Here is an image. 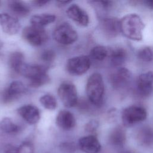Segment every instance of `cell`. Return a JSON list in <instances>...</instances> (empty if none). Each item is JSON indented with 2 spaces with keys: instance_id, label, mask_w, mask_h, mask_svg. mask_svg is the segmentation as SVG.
Returning <instances> with one entry per match:
<instances>
[{
  "instance_id": "cell-8",
  "label": "cell",
  "mask_w": 153,
  "mask_h": 153,
  "mask_svg": "<svg viewBox=\"0 0 153 153\" xmlns=\"http://www.w3.org/2000/svg\"><path fill=\"white\" fill-rule=\"evenodd\" d=\"M91 62L87 56H78L69 59L66 64L67 71L73 75H81L90 68Z\"/></svg>"
},
{
  "instance_id": "cell-4",
  "label": "cell",
  "mask_w": 153,
  "mask_h": 153,
  "mask_svg": "<svg viewBox=\"0 0 153 153\" xmlns=\"http://www.w3.org/2000/svg\"><path fill=\"white\" fill-rule=\"evenodd\" d=\"M53 37L60 44L69 45L77 40L78 34L71 25L68 23H62L54 29Z\"/></svg>"
},
{
  "instance_id": "cell-34",
  "label": "cell",
  "mask_w": 153,
  "mask_h": 153,
  "mask_svg": "<svg viewBox=\"0 0 153 153\" xmlns=\"http://www.w3.org/2000/svg\"><path fill=\"white\" fill-rule=\"evenodd\" d=\"M4 153H17V148L13 146H8Z\"/></svg>"
},
{
  "instance_id": "cell-19",
  "label": "cell",
  "mask_w": 153,
  "mask_h": 153,
  "mask_svg": "<svg viewBox=\"0 0 153 153\" xmlns=\"http://www.w3.org/2000/svg\"><path fill=\"white\" fill-rule=\"evenodd\" d=\"M8 7L10 10L17 16L25 17L28 15L30 12L29 6L22 1H10L8 3Z\"/></svg>"
},
{
  "instance_id": "cell-29",
  "label": "cell",
  "mask_w": 153,
  "mask_h": 153,
  "mask_svg": "<svg viewBox=\"0 0 153 153\" xmlns=\"http://www.w3.org/2000/svg\"><path fill=\"white\" fill-rule=\"evenodd\" d=\"M17 153H33V146L29 142H25L17 148Z\"/></svg>"
},
{
  "instance_id": "cell-38",
  "label": "cell",
  "mask_w": 153,
  "mask_h": 153,
  "mask_svg": "<svg viewBox=\"0 0 153 153\" xmlns=\"http://www.w3.org/2000/svg\"><path fill=\"white\" fill-rule=\"evenodd\" d=\"M123 153H131V152L128 151H125V152H123Z\"/></svg>"
},
{
  "instance_id": "cell-21",
  "label": "cell",
  "mask_w": 153,
  "mask_h": 153,
  "mask_svg": "<svg viewBox=\"0 0 153 153\" xmlns=\"http://www.w3.org/2000/svg\"><path fill=\"white\" fill-rule=\"evenodd\" d=\"M152 85V83L145 79L140 75L138 78L137 83V89L139 94L144 97L149 96L153 91Z\"/></svg>"
},
{
  "instance_id": "cell-7",
  "label": "cell",
  "mask_w": 153,
  "mask_h": 153,
  "mask_svg": "<svg viewBox=\"0 0 153 153\" xmlns=\"http://www.w3.org/2000/svg\"><path fill=\"white\" fill-rule=\"evenodd\" d=\"M58 96L66 108H72L78 102V94L76 88L73 84L69 82L62 83L57 90Z\"/></svg>"
},
{
  "instance_id": "cell-5",
  "label": "cell",
  "mask_w": 153,
  "mask_h": 153,
  "mask_svg": "<svg viewBox=\"0 0 153 153\" xmlns=\"http://www.w3.org/2000/svg\"><path fill=\"white\" fill-rule=\"evenodd\" d=\"M147 117L146 110L142 106L132 105L125 108L122 112V121L124 126L131 127L144 121Z\"/></svg>"
},
{
  "instance_id": "cell-6",
  "label": "cell",
  "mask_w": 153,
  "mask_h": 153,
  "mask_svg": "<svg viewBox=\"0 0 153 153\" xmlns=\"http://www.w3.org/2000/svg\"><path fill=\"white\" fill-rule=\"evenodd\" d=\"M22 37L29 44L33 46H40L48 39L44 27L30 25L25 27L22 31Z\"/></svg>"
},
{
  "instance_id": "cell-10",
  "label": "cell",
  "mask_w": 153,
  "mask_h": 153,
  "mask_svg": "<svg viewBox=\"0 0 153 153\" xmlns=\"http://www.w3.org/2000/svg\"><path fill=\"white\" fill-rule=\"evenodd\" d=\"M0 26L7 34L13 35L17 33L20 29L19 21L14 16L7 13H0Z\"/></svg>"
},
{
  "instance_id": "cell-25",
  "label": "cell",
  "mask_w": 153,
  "mask_h": 153,
  "mask_svg": "<svg viewBox=\"0 0 153 153\" xmlns=\"http://www.w3.org/2000/svg\"><path fill=\"white\" fill-rule=\"evenodd\" d=\"M90 57L96 60L101 61L104 60L107 56L109 55L108 49L101 45H98L93 47L90 51Z\"/></svg>"
},
{
  "instance_id": "cell-15",
  "label": "cell",
  "mask_w": 153,
  "mask_h": 153,
  "mask_svg": "<svg viewBox=\"0 0 153 153\" xmlns=\"http://www.w3.org/2000/svg\"><path fill=\"white\" fill-rule=\"evenodd\" d=\"M136 139L137 142L143 146H152L153 128L149 126H144L140 128L136 134Z\"/></svg>"
},
{
  "instance_id": "cell-31",
  "label": "cell",
  "mask_w": 153,
  "mask_h": 153,
  "mask_svg": "<svg viewBox=\"0 0 153 153\" xmlns=\"http://www.w3.org/2000/svg\"><path fill=\"white\" fill-rule=\"evenodd\" d=\"M60 148L65 153H74L76 149L74 145L71 143H63L60 145Z\"/></svg>"
},
{
  "instance_id": "cell-32",
  "label": "cell",
  "mask_w": 153,
  "mask_h": 153,
  "mask_svg": "<svg viewBox=\"0 0 153 153\" xmlns=\"http://www.w3.org/2000/svg\"><path fill=\"white\" fill-rule=\"evenodd\" d=\"M145 79L153 84V71H149L141 75Z\"/></svg>"
},
{
  "instance_id": "cell-3",
  "label": "cell",
  "mask_w": 153,
  "mask_h": 153,
  "mask_svg": "<svg viewBox=\"0 0 153 153\" xmlns=\"http://www.w3.org/2000/svg\"><path fill=\"white\" fill-rule=\"evenodd\" d=\"M104 92L105 86L102 75L97 72L91 74L86 84V93L89 100L94 105H100Z\"/></svg>"
},
{
  "instance_id": "cell-23",
  "label": "cell",
  "mask_w": 153,
  "mask_h": 153,
  "mask_svg": "<svg viewBox=\"0 0 153 153\" xmlns=\"http://www.w3.org/2000/svg\"><path fill=\"white\" fill-rule=\"evenodd\" d=\"M8 63L11 68L17 73L20 67L25 63V56L21 52H13L10 56Z\"/></svg>"
},
{
  "instance_id": "cell-11",
  "label": "cell",
  "mask_w": 153,
  "mask_h": 153,
  "mask_svg": "<svg viewBox=\"0 0 153 153\" xmlns=\"http://www.w3.org/2000/svg\"><path fill=\"white\" fill-rule=\"evenodd\" d=\"M68 16L78 25L87 26L89 23V17L85 10L76 4L71 5L66 10Z\"/></svg>"
},
{
  "instance_id": "cell-20",
  "label": "cell",
  "mask_w": 153,
  "mask_h": 153,
  "mask_svg": "<svg viewBox=\"0 0 153 153\" xmlns=\"http://www.w3.org/2000/svg\"><path fill=\"white\" fill-rule=\"evenodd\" d=\"M111 62L114 66H120L122 65L126 58V52L122 48H116L109 51Z\"/></svg>"
},
{
  "instance_id": "cell-36",
  "label": "cell",
  "mask_w": 153,
  "mask_h": 153,
  "mask_svg": "<svg viewBox=\"0 0 153 153\" xmlns=\"http://www.w3.org/2000/svg\"><path fill=\"white\" fill-rule=\"evenodd\" d=\"M71 1H57V2H59V4H66L68 3H69Z\"/></svg>"
},
{
  "instance_id": "cell-17",
  "label": "cell",
  "mask_w": 153,
  "mask_h": 153,
  "mask_svg": "<svg viewBox=\"0 0 153 153\" xmlns=\"http://www.w3.org/2000/svg\"><path fill=\"white\" fill-rule=\"evenodd\" d=\"M56 17L52 14H41L33 15L30 17L31 25L44 27V26L53 23Z\"/></svg>"
},
{
  "instance_id": "cell-1",
  "label": "cell",
  "mask_w": 153,
  "mask_h": 153,
  "mask_svg": "<svg viewBox=\"0 0 153 153\" xmlns=\"http://www.w3.org/2000/svg\"><path fill=\"white\" fill-rule=\"evenodd\" d=\"M48 69L47 66L25 63L17 73L29 79L30 87L37 88L50 82V79L47 74Z\"/></svg>"
},
{
  "instance_id": "cell-9",
  "label": "cell",
  "mask_w": 153,
  "mask_h": 153,
  "mask_svg": "<svg viewBox=\"0 0 153 153\" xmlns=\"http://www.w3.org/2000/svg\"><path fill=\"white\" fill-rule=\"evenodd\" d=\"M26 91V87L23 82L20 81H14L2 92L1 100L3 103L10 102L21 96Z\"/></svg>"
},
{
  "instance_id": "cell-13",
  "label": "cell",
  "mask_w": 153,
  "mask_h": 153,
  "mask_svg": "<svg viewBox=\"0 0 153 153\" xmlns=\"http://www.w3.org/2000/svg\"><path fill=\"white\" fill-rule=\"evenodd\" d=\"M80 149L84 153H99L101 145L97 137L93 135L82 137L78 141Z\"/></svg>"
},
{
  "instance_id": "cell-22",
  "label": "cell",
  "mask_w": 153,
  "mask_h": 153,
  "mask_svg": "<svg viewBox=\"0 0 153 153\" xmlns=\"http://www.w3.org/2000/svg\"><path fill=\"white\" fill-rule=\"evenodd\" d=\"M103 28L109 36H115L120 31V21L115 19H106L103 23Z\"/></svg>"
},
{
  "instance_id": "cell-37",
  "label": "cell",
  "mask_w": 153,
  "mask_h": 153,
  "mask_svg": "<svg viewBox=\"0 0 153 153\" xmlns=\"http://www.w3.org/2000/svg\"><path fill=\"white\" fill-rule=\"evenodd\" d=\"M2 47V42L0 41V48Z\"/></svg>"
},
{
  "instance_id": "cell-16",
  "label": "cell",
  "mask_w": 153,
  "mask_h": 153,
  "mask_svg": "<svg viewBox=\"0 0 153 153\" xmlns=\"http://www.w3.org/2000/svg\"><path fill=\"white\" fill-rule=\"evenodd\" d=\"M131 78V74L126 68H121L111 77V81L115 87H120L125 85Z\"/></svg>"
},
{
  "instance_id": "cell-33",
  "label": "cell",
  "mask_w": 153,
  "mask_h": 153,
  "mask_svg": "<svg viewBox=\"0 0 153 153\" xmlns=\"http://www.w3.org/2000/svg\"><path fill=\"white\" fill-rule=\"evenodd\" d=\"M48 1H42V0H38V1H34L32 2L33 5L36 7H42L45 5H46L47 3H48Z\"/></svg>"
},
{
  "instance_id": "cell-35",
  "label": "cell",
  "mask_w": 153,
  "mask_h": 153,
  "mask_svg": "<svg viewBox=\"0 0 153 153\" xmlns=\"http://www.w3.org/2000/svg\"><path fill=\"white\" fill-rule=\"evenodd\" d=\"M146 5L151 10H153V0L151 1H145Z\"/></svg>"
},
{
  "instance_id": "cell-12",
  "label": "cell",
  "mask_w": 153,
  "mask_h": 153,
  "mask_svg": "<svg viewBox=\"0 0 153 153\" xmlns=\"http://www.w3.org/2000/svg\"><path fill=\"white\" fill-rule=\"evenodd\" d=\"M19 114L29 124H35L40 119L38 108L32 105H25L17 109Z\"/></svg>"
},
{
  "instance_id": "cell-30",
  "label": "cell",
  "mask_w": 153,
  "mask_h": 153,
  "mask_svg": "<svg viewBox=\"0 0 153 153\" xmlns=\"http://www.w3.org/2000/svg\"><path fill=\"white\" fill-rule=\"evenodd\" d=\"M99 126V123L95 120H92L88 122L85 126V130L87 132H94L97 130Z\"/></svg>"
},
{
  "instance_id": "cell-26",
  "label": "cell",
  "mask_w": 153,
  "mask_h": 153,
  "mask_svg": "<svg viewBox=\"0 0 153 153\" xmlns=\"http://www.w3.org/2000/svg\"><path fill=\"white\" fill-rule=\"evenodd\" d=\"M41 105L46 109L54 110L57 108V101L55 97L50 94H45L39 98Z\"/></svg>"
},
{
  "instance_id": "cell-28",
  "label": "cell",
  "mask_w": 153,
  "mask_h": 153,
  "mask_svg": "<svg viewBox=\"0 0 153 153\" xmlns=\"http://www.w3.org/2000/svg\"><path fill=\"white\" fill-rule=\"evenodd\" d=\"M56 57L55 52L52 50H47L42 52L41 55V59L46 63L52 62Z\"/></svg>"
},
{
  "instance_id": "cell-24",
  "label": "cell",
  "mask_w": 153,
  "mask_h": 153,
  "mask_svg": "<svg viewBox=\"0 0 153 153\" xmlns=\"http://www.w3.org/2000/svg\"><path fill=\"white\" fill-rule=\"evenodd\" d=\"M0 129L6 133L13 134L19 132L20 128L19 126L11 120V118L5 117L0 121Z\"/></svg>"
},
{
  "instance_id": "cell-14",
  "label": "cell",
  "mask_w": 153,
  "mask_h": 153,
  "mask_svg": "<svg viewBox=\"0 0 153 153\" xmlns=\"http://www.w3.org/2000/svg\"><path fill=\"white\" fill-rule=\"evenodd\" d=\"M56 123L60 128L69 130L75 126V118L71 112L67 110H62L59 112L56 117Z\"/></svg>"
},
{
  "instance_id": "cell-2",
  "label": "cell",
  "mask_w": 153,
  "mask_h": 153,
  "mask_svg": "<svg viewBox=\"0 0 153 153\" xmlns=\"http://www.w3.org/2000/svg\"><path fill=\"white\" fill-rule=\"evenodd\" d=\"M120 29L122 33L128 39L134 41L142 39L144 25L141 18L136 14L124 16L120 20Z\"/></svg>"
},
{
  "instance_id": "cell-27",
  "label": "cell",
  "mask_w": 153,
  "mask_h": 153,
  "mask_svg": "<svg viewBox=\"0 0 153 153\" xmlns=\"http://www.w3.org/2000/svg\"><path fill=\"white\" fill-rule=\"evenodd\" d=\"M137 57L143 62H150L153 59V52L149 47H144L137 53Z\"/></svg>"
},
{
  "instance_id": "cell-18",
  "label": "cell",
  "mask_w": 153,
  "mask_h": 153,
  "mask_svg": "<svg viewBox=\"0 0 153 153\" xmlns=\"http://www.w3.org/2000/svg\"><path fill=\"white\" fill-rule=\"evenodd\" d=\"M109 142L115 146H122L126 141V133L123 128L117 127L112 130L109 135Z\"/></svg>"
}]
</instances>
